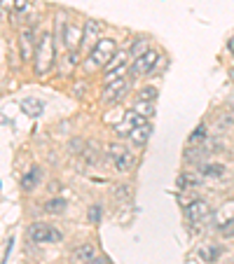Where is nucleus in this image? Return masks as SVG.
Here are the masks:
<instances>
[{
  "mask_svg": "<svg viewBox=\"0 0 234 264\" xmlns=\"http://www.w3.org/2000/svg\"><path fill=\"white\" fill-rule=\"evenodd\" d=\"M33 56H35V73L38 75L49 73V68H52V64H54V35L52 33L45 31L43 35H40Z\"/></svg>",
  "mask_w": 234,
  "mask_h": 264,
  "instance_id": "f257e3e1",
  "label": "nucleus"
},
{
  "mask_svg": "<svg viewBox=\"0 0 234 264\" xmlns=\"http://www.w3.org/2000/svg\"><path fill=\"white\" fill-rule=\"evenodd\" d=\"M115 52H117L115 40H113V38H101V40L92 47V54H89V68L108 66L113 59H115Z\"/></svg>",
  "mask_w": 234,
  "mask_h": 264,
  "instance_id": "f03ea898",
  "label": "nucleus"
},
{
  "mask_svg": "<svg viewBox=\"0 0 234 264\" xmlns=\"http://www.w3.org/2000/svg\"><path fill=\"white\" fill-rule=\"evenodd\" d=\"M28 239L33 243H59L61 241V232L47 224V222H33L28 227Z\"/></svg>",
  "mask_w": 234,
  "mask_h": 264,
  "instance_id": "7ed1b4c3",
  "label": "nucleus"
},
{
  "mask_svg": "<svg viewBox=\"0 0 234 264\" xmlns=\"http://www.w3.org/2000/svg\"><path fill=\"white\" fill-rule=\"evenodd\" d=\"M157 64H160V52L148 49L145 54H140L139 59H134V64H131V75H134V77L150 75L155 68H157Z\"/></svg>",
  "mask_w": 234,
  "mask_h": 264,
  "instance_id": "20e7f679",
  "label": "nucleus"
},
{
  "mask_svg": "<svg viewBox=\"0 0 234 264\" xmlns=\"http://www.w3.org/2000/svg\"><path fill=\"white\" fill-rule=\"evenodd\" d=\"M108 150H110V159H113V164H115V169L119 171V173H129V171L134 169L136 159H134V154H131V152H127V150L122 148V145L113 143V145H110Z\"/></svg>",
  "mask_w": 234,
  "mask_h": 264,
  "instance_id": "39448f33",
  "label": "nucleus"
},
{
  "mask_svg": "<svg viewBox=\"0 0 234 264\" xmlns=\"http://www.w3.org/2000/svg\"><path fill=\"white\" fill-rule=\"evenodd\" d=\"M185 218L192 222V224H202L211 218V206L202 199H194L185 206Z\"/></svg>",
  "mask_w": 234,
  "mask_h": 264,
  "instance_id": "423d86ee",
  "label": "nucleus"
},
{
  "mask_svg": "<svg viewBox=\"0 0 234 264\" xmlns=\"http://www.w3.org/2000/svg\"><path fill=\"white\" fill-rule=\"evenodd\" d=\"M101 33H103V23L96 22V19H89L85 22V28H82V44L85 47H94L98 40H101Z\"/></svg>",
  "mask_w": 234,
  "mask_h": 264,
  "instance_id": "0eeeda50",
  "label": "nucleus"
},
{
  "mask_svg": "<svg viewBox=\"0 0 234 264\" xmlns=\"http://www.w3.org/2000/svg\"><path fill=\"white\" fill-rule=\"evenodd\" d=\"M124 91H127V80L122 77V80H115V82L106 85V89L101 91V101H103V103H115V101L122 98Z\"/></svg>",
  "mask_w": 234,
  "mask_h": 264,
  "instance_id": "6e6552de",
  "label": "nucleus"
},
{
  "mask_svg": "<svg viewBox=\"0 0 234 264\" xmlns=\"http://www.w3.org/2000/svg\"><path fill=\"white\" fill-rule=\"evenodd\" d=\"M35 35H33V28H23L19 33V49H22V59L28 64V59H33V49H35Z\"/></svg>",
  "mask_w": 234,
  "mask_h": 264,
  "instance_id": "1a4fd4ad",
  "label": "nucleus"
},
{
  "mask_svg": "<svg viewBox=\"0 0 234 264\" xmlns=\"http://www.w3.org/2000/svg\"><path fill=\"white\" fill-rule=\"evenodd\" d=\"M150 133H152V124H150V119H143L139 127L131 129V133H129L127 138L134 143V145H143V143L150 138Z\"/></svg>",
  "mask_w": 234,
  "mask_h": 264,
  "instance_id": "9d476101",
  "label": "nucleus"
},
{
  "mask_svg": "<svg viewBox=\"0 0 234 264\" xmlns=\"http://www.w3.org/2000/svg\"><path fill=\"white\" fill-rule=\"evenodd\" d=\"M40 180H43V169H40V166H31L22 178V190L23 192H33L35 187H38Z\"/></svg>",
  "mask_w": 234,
  "mask_h": 264,
  "instance_id": "9b49d317",
  "label": "nucleus"
},
{
  "mask_svg": "<svg viewBox=\"0 0 234 264\" xmlns=\"http://www.w3.org/2000/svg\"><path fill=\"white\" fill-rule=\"evenodd\" d=\"M140 122H143V117L136 115L134 110H129L127 117H124V122H122V124H117V127H115L117 136H124V138H127L129 133H131V129H134V127H139Z\"/></svg>",
  "mask_w": 234,
  "mask_h": 264,
  "instance_id": "f8f14e48",
  "label": "nucleus"
},
{
  "mask_svg": "<svg viewBox=\"0 0 234 264\" xmlns=\"http://www.w3.org/2000/svg\"><path fill=\"white\" fill-rule=\"evenodd\" d=\"M96 257V245L94 243H80L77 248H75L73 253V260L80 264H89L92 260Z\"/></svg>",
  "mask_w": 234,
  "mask_h": 264,
  "instance_id": "ddd939ff",
  "label": "nucleus"
},
{
  "mask_svg": "<svg viewBox=\"0 0 234 264\" xmlns=\"http://www.w3.org/2000/svg\"><path fill=\"white\" fill-rule=\"evenodd\" d=\"M22 110L28 117H40L45 106H43V101H38V98H26V101H22Z\"/></svg>",
  "mask_w": 234,
  "mask_h": 264,
  "instance_id": "4468645a",
  "label": "nucleus"
},
{
  "mask_svg": "<svg viewBox=\"0 0 234 264\" xmlns=\"http://www.w3.org/2000/svg\"><path fill=\"white\" fill-rule=\"evenodd\" d=\"M136 115H140L143 119H150V117L155 115V103H150V101H140V98H136V103H134V108H131Z\"/></svg>",
  "mask_w": 234,
  "mask_h": 264,
  "instance_id": "2eb2a0df",
  "label": "nucleus"
},
{
  "mask_svg": "<svg viewBox=\"0 0 234 264\" xmlns=\"http://www.w3.org/2000/svg\"><path fill=\"white\" fill-rule=\"evenodd\" d=\"M43 211L49 213V215H61V213L66 211V199H61V197H56V199H49L43 203Z\"/></svg>",
  "mask_w": 234,
  "mask_h": 264,
  "instance_id": "dca6fc26",
  "label": "nucleus"
},
{
  "mask_svg": "<svg viewBox=\"0 0 234 264\" xmlns=\"http://www.w3.org/2000/svg\"><path fill=\"white\" fill-rule=\"evenodd\" d=\"M124 73H127V61H122V64H117V66H110V70L106 73L103 82H106V85H110V82H115V80H122V77H124Z\"/></svg>",
  "mask_w": 234,
  "mask_h": 264,
  "instance_id": "f3484780",
  "label": "nucleus"
},
{
  "mask_svg": "<svg viewBox=\"0 0 234 264\" xmlns=\"http://www.w3.org/2000/svg\"><path fill=\"white\" fill-rule=\"evenodd\" d=\"M176 187L178 190H194V187H199V178L192 176V173H181L176 180Z\"/></svg>",
  "mask_w": 234,
  "mask_h": 264,
  "instance_id": "a211bd4d",
  "label": "nucleus"
},
{
  "mask_svg": "<svg viewBox=\"0 0 234 264\" xmlns=\"http://www.w3.org/2000/svg\"><path fill=\"white\" fill-rule=\"evenodd\" d=\"M220 253H223V250H220L218 245H211V243H206V245L199 248V257H202L204 262H209V264L215 262V260L220 257Z\"/></svg>",
  "mask_w": 234,
  "mask_h": 264,
  "instance_id": "6ab92c4d",
  "label": "nucleus"
},
{
  "mask_svg": "<svg viewBox=\"0 0 234 264\" xmlns=\"http://www.w3.org/2000/svg\"><path fill=\"white\" fill-rule=\"evenodd\" d=\"M199 173L209 176V178H223L225 166L223 164H202V166H199Z\"/></svg>",
  "mask_w": 234,
  "mask_h": 264,
  "instance_id": "aec40b11",
  "label": "nucleus"
},
{
  "mask_svg": "<svg viewBox=\"0 0 234 264\" xmlns=\"http://www.w3.org/2000/svg\"><path fill=\"white\" fill-rule=\"evenodd\" d=\"M206 154H209V152H206V150L204 148H190V150H185V161H187V164H202V159L206 157Z\"/></svg>",
  "mask_w": 234,
  "mask_h": 264,
  "instance_id": "412c9836",
  "label": "nucleus"
},
{
  "mask_svg": "<svg viewBox=\"0 0 234 264\" xmlns=\"http://www.w3.org/2000/svg\"><path fill=\"white\" fill-rule=\"evenodd\" d=\"M204 140H206V124H199V127L194 129V131H192L190 133V138H187V143H190V145H199V143H204Z\"/></svg>",
  "mask_w": 234,
  "mask_h": 264,
  "instance_id": "4be33fe9",
  "label": "nucleus"
},
{
  "mask_svg": "<svg viewBox=\"0 0 234 264\" xmlns=\"http://www.w3.org/2000/svg\"><path fill=\"white\" fill-rule=\"evenodd\" d=\"M160 96V91L155 89V87H143L139 91V98L140 101H150V103H155V98Z\"/></svg>",
  "mask_w": 234,
  "mask_h": 264,
  "instance_id": "5701e85b",
  "label": "nucleus"
},
{
  "mask_svg": "<svg viewBox=\"0 0 234 264\" xmlns=\"http://www.w3.org/2000/svg\"><path fill=\"white\" fill-rule=\"evenodd\" d=\"M145 52H148V40H145V38H139V40L134 43V47H131V56L139 59L140 54H145Z\"/></svg>",
  "mask_w": 234,
  "mask_h": 264,
  "instance_id": "b1692460",
  "label": "nucleus"
},
{
  "mask_svg": "<svg viewBox=\"0 0 234 264\" xmlns=\"http://www.w3.org/2000/svg\"><path fill=\"white\" fill-rule=\"evenodd\" d=\"M101 211H103L101 206H92V208H89V222L98 224V222H101Z\"/></svg>",
  "mask_w": 234,
  "mask_h": 264,
  "instance_id": "393cba45",
  "label": "nucleus"
},
{
  "mask_svg": "<svg viewBox=\"0 0 234 264\" xmlns=\"http://www.w3.org/2000/svg\"><path fill=\"white\" fill-rule=\"evenodd\" d=\"M220 234H223V236H227V239H230V236H234V220L225 222L223 227H220Z\"/></svg>",
  "mask_w": 234,
  "mask_h": 264,
  "instance_id": "a878e982",
  "label": "nucleus"
},
{
  "mask_svg": "<svg viewBox=\"0 0 234 264\" xmlns=\"http://www.w3.org/2000/svg\"><path fill=\"white\" fill-rule=\"evenodd\" d=\"M28 7H31V2H28V0H14V10L19 12V14L28 12Z\"/></svg>",
  "mask_w": 234,
  "mask_h": 264,
  "instance_id": "bb28decb",
  "label": "nucleus"
},
{
  "mask_svg": "<svg viewBox=\"0 0 234 264\" xmlns=\"http://www.w3.org/2000/svg\"><path fill=\"white\" fill-rule=\"evenodd\" d=\"M115 197H117V199H129V197H131V192H129V190H131V187H129V185H124V187H115Z\"/></svg>",
  "mask_w": 234,
  "mask_h": 264,
  "instance_id": "cd10ccee",
  "label": "nucleus"
},
{
  "mask_svg": "<svg viewBox=\"0 0 234 264\" xmlns=\"http://www.w3.org/2000/svg\"><path fill=\"white\" fill-rule=\"evenodd\" d=\"M89 264H110V262H108L106 257H94V260H92Z\"/></svg>",
  "mask_w": 234,
  "mask_h": 264,
  "instance_id": "c85d7f7f",
  "label": "nucleus"
},
{
  "mask_svg": "<svg viewBox=\"0 0 234 264\" xmlns=\"http://www.w3.org/2000/svg\"><path fill=\"white\" fill-rule=\"evenodd\" d=\"M227 49H230V52L234 54V35H232V38H230V43H227Z\"/></svg>",
  "mask_w": 234,
  "mask_h": 264,
  "instance_id": "c756f323",
  "label": "nucleus"
},
{
  "mask_svg": "<svg viewBox=\"0 0 234 264\" xmlns=\"http://www.w3.org/2000/svg\"><path fill=\"white\" fill-rule=\"evenodd\" d=\"M232 80H234V70H232Z\"/></svg>",
  "mask_w": 234,
  "mask_h": 264,
  "instance_id": "7c9ffc66",
  "label": "nucleus"
}]
</instances>
